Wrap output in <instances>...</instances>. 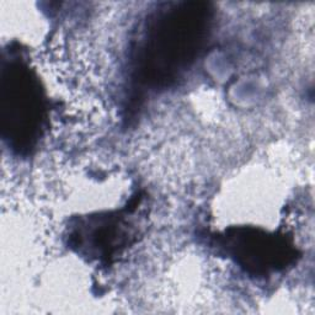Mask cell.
I'll return each mask as SVG.
<instances>
[{"label": "cell", "mask_w": 315, "mask_h": 315, "mask_svg": "<svg viewBox=\"0 0 315 315\" xmlns=\"http://www.w3.org/2000/svg\"><path fill=\"white\" fill-rule=\"evenodd\" d=\"M201 14H202V11L199 14V15H201ZM199 15H197V16H199ZM197 16L192 20V21L190 22V24L187 25V26H186V27L184 28V30L181 31V32H180V35H181V33H184L185 31H187V30H188L187 27H190L191 25H193L194 22H197V21H196V20H197ZM165 32H167V35L169 36V40H168V38L165 40V42L159 41V44H160V46H164V47H167V48H168V46H169V47H174V48H177V47H179V48H182V47H185L186 45H187V42H188V44H192V42L194 41V40H177V37H176L175 40H170V33H169V30H165ZM180 35H179V36H180Z\"/></svg>", "instance_id": "obj_1"}]
</instances>
